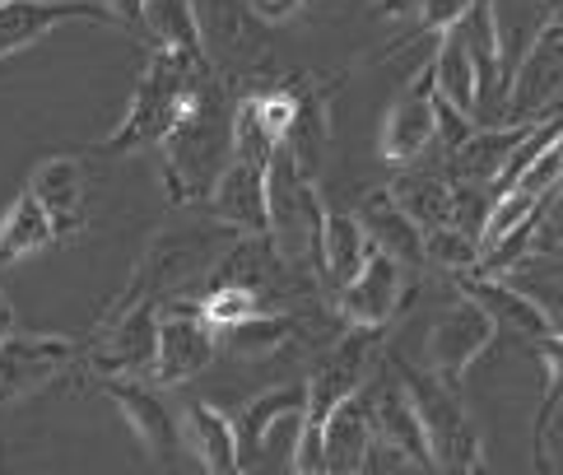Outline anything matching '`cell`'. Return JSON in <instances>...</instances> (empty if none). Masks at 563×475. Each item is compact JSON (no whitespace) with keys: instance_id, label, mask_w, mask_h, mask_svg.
I'll list each match as a JSON object with an SVG mask.
<instances>
[{"instance_id":"7c38bea8","label":"cell","mask_w":563,"mask_h":475,"mask_svg":"<svg viewBox=\"0 0 563 475\" xmlns=\"http://www.w3.org/2000/svg\"><path fill=\"white\" fill-rule=\"evenodd\" d=\"M196 5V24H200V47H206V62L224 75V70H247L252 62H261V37L266 24L252 14L247 0H191Z\"/></svg>"},{"instance_id":"ffe728a7","label":"cell","mask_w":563,"mask_h":475,"mask_svg":"<svg viewBox=\"0 0 563 475\" xmlns=\"http://www.w3.org/2000/svg\"><path fill=\"white\" fill-rule=\"evenodd\" d=\"M317 443H321V457H327L331 475H358V466H364V457H368V443H373L368 383L321 415L317 420Z\"/></svg>"},{"instance_id":"3957f363","label":"cell","mask_w":563,"mask_h":475,"mask_svg":"<svg viewBox=\"0 0 563 475\" xmlns=\"http://www.w3.org/2000/svg\"><path fill=\"white\" fill-rule=\"evenodd\" d=\"M214 66L200 62V56H183V52H158L150 56L145 75H140V85L131 93V103L122 112V122H117L103 141L93 145V154H135V150H154L164 135L173 131V122L183 117L191 89L206 79Z\"/></svg>"},{"instance_id":"4fadbf2b","label":"cell","mask_w":563,"mask_h":475,"mask_svg":"<svg viewBox=\"0 0 563 475\" xmlns=\"http://www.w3.org/2000/svg\"><path fill=\"white\" fill-rule=\"evenodd\" d=\"M456 289L466 294L471 303H479V312L494 322V331H512L527 345H540V350L563 341L554 317L540 303H531L521 289H512L508 280H498V275H456Z\"/></svg>"},{"instance_id":"d4e9b609","label":"cell","mask_w":563,"mask_h":475,"mask_svg":"<svg viewBox=\"0 0 563 475\" xmlns=\"http://www.w3.org/2000/svg\"><path fill=\"white\" fill-rule=\"evenodd\" d=\"M177 433H183V443L191 448V457L206 475H238V433L229 410L210 401H187L177 410Z\"/></svg>"},{"instance_id":"277c9868","label":"cell","mask_w":563,"mask_h":475,"mask_svg":"<svg viewBox=\"0 0 563 475\" xmlns=\"http://www.w3.org/2000/svg\"><path fill=\"white\" fill-rule=\"evenodd\" d=\"M387 368L396 373V383L410 396L419 433H424V448H429L438 475H485V443H479V429L471 420L461 387L438 383L429 368L406 364L400 354H387Z\"/></svg>"},{"instance_id":"5bb4252c","label":"cell","mask_w":563,"mask_h":475,"mask_svg":"<svg viewBox=\"0 0 563 475\" xmlns=\"http://www.w3.org/2000/svg\"><path fill=\"white\" fill-rule=\"evenodd\" d=\"M433 150V75H415L406 89L391 98V108L382 112V131H377V154L387 164L406 168L419 164Z\"/></svg>"},{"instance_id":"e0dca14e","label":"cell","mask_w":563,"mask_h":475,"mask_svg":"<svg viewBox=\"0 0 563 475\" xmlns=\"http://www.w3.org/2000/svg\"><path fill=\"white\" fill-rule=\"evenodd\" d=\"M331 135H335L331 89L317 85V75H298V108H294L285 141H279V154L317 183L321 168H327V154H331Z\"/></svg>"},{"instance_id":"9c48e42d","label":"cell","mask_w":563,"mask_h":475,"mask_svg":"<svg viewBox=\"0 0 563 475\" xmlns=\"http://www.w3.org/2000/svg\"><path fill=\"white\" fill-rule=\"evenodd\" d=\"M494 341H498L494 322L479 312V303H471L466 294L456 289V299L442 308L429 322V331H424V368L433 373L438 383L461 387V383H466V373H471V364Z\"/></svg>"},{"instance_id":"f546056e","label":"cell","mask_w":563,"mask_h":475,"mask_svg":"<svg viewBox=\"0 0 563 475\" xmlns=\"http://www.w3.org/2000/svg\"><path fill=\"white\" fill-rule=\"evenodd\" d=\"M294 335H298L294 312H256L247 322L214 331V341H219V350L238 354V360H271V354L285 350Z\"/></svg>"},{"instance_id":"7402d4cb","label":"cell","mask_w":563,"mask_h":475,"mask_svg":"<svg viewBox=\"0 0 563 475\" xmlns=\"http://www.w3.org/2000/svg\"><path fill=\"white\" fill-rule=\"evenodd\" d=\"M266 168L271 164L229 158V168L219 173V183L206 201L219 224H229L238 233H266Z\"/></svg>"},{"instance_id":"1f68e13d","label":"cell","mask_w":563,"mask_h":475,"mask_svg":"<svg viewBox=\"0 0 563 475\" xmlns=\"http://www.w3.org/2000/svg\"><path fill=\"white\" fill-rule=\"evenodd\" d=\"M424 266L442 270V275H475L479 270V243L466 238L461 229L442 224V229H429L424 233Z\"/></svg>"},{"instance_id":"5b68a950","label":"cell","mask_w":563,"mask_h":475,"mask_svg":"<svg viewBox=\"0 0 563 475\" xmlns=\"http://www.w3.org/2000/svg\"><path fill=\"white\" fill-rule=\"evenodd\" d=\"M321 220H327V201H321L317 183L275 150L266 168V238L279 252V262L294 266L298 275H308V280H317Z\"/></svg>"},{"instance_id":"484cf974","label":"cell","mask_w":563,"mask_h":475,"mask_svg":"<svg viewBox=\"0 0 563 475\" xmlns=\"http://www.w3.org/2000/svg\"><path fill=\"white\" fill-rule=\"evenodd\" d=\"M56 243H62V233H56V220L33 201L29 191H19L14 206L0 214V270L29 262V256L47 252V247H56Z\"/></svg>"},{"instance_id":"83f0119b","label":"cell","mask_w":563,"mask_h":475,"mask_svg":"<svg viewBox=\"0 0 563 475\" xmlns=\"http://www.w3.org/2000/svg\"><path fill=\"white\" fill-rule=\"evenodd\" d=\"M140 43H150L158 52L200 56V62H206L191 0H145V10H140Z\"/></svg>"},{"instance_id":"603a6c76","label":"cell","mask_w":563,"mask_h":475,"mask_svg":"<svg viewBox=\"0 0 563 475\" xmlns=\"http://www.w3.org/2000/svg\"><path fill=\"white\" fill-rule=\"evenodd\" d=\"M85 187H89V177H85V164H79L75 154H47L43 164L29 173L24 191L52 214L56 233L66 238L85 224Z\"/></svg>"},{"instance_id":"30bf717a","label":"cell","mask_w":563,"mask_h":475,"mask_svg":"<svg viewBox=\"0 0 563 475\" xmlns=\"http://www.w3.org/2000/svg\"><path fill=\"white\" fill-rule=\"evenodd\" d=\"M219 360L214 327L196 312V303H168L158 308V341H154V373L158 387H183L200 378Z\"/></svg>"},{"instance_id":"6da1fadb","label":"cell","mask_w":563,"mask_h":475,"mask_svg":"<svg viewBox=\"0 0 563 475\" xmlns=\"http://www.w3.org/2000/svg\"><path fill=\"white\" fill-rule=\"evenodd\" d=\"M233 89L229 79L210 70L191 89L183 117L158 141V183L173 206H206L219 173L233 158Z\"/></svg>"},{"instance_id":"8d00e7d4","label":"cell","mask_w":563,"mask_h":475,"mask_svg":"<svg viewBox=\"0 0 563 475\" xmlns=\"http://www.w3.org/2000/svg\"><path fill=\"white\" fill-rule=\"evenodd\" d=\"M377 5H382V14H415L419 5H424V0H377Z\"/></svg>"},{"instance_id":"8fae6325","label":"cell","mask_w":563,"mask_h":475,"mask_svg":"<svg viewBox=\"0 0 563 475\" xmlns=\"http://www.w3.org/2000/svg\"><path fill=\"white\" fill-rule=\"evenodd\" d=\"M79 364V341L70 335H5L0 341V410L43 391L66 368Z\"/></svg>"},{"instance_id":"7a4b0ae2","label":"cell","mask_w":563,"mask_h":475,"mask_svg":"<svg viewBox=\"0 0 563 475\" xmlns=\"http://www.w3.org/2000/svg\"><path fill=\"white\" fill-rule=\"evenodd\" d=\"M238 243V229L229 224H183V229H168L150 238V247L140 252V262L131 270L126 289L117 294V303H154V308H168V303H191L200 289L214 280V266L219 256Z\"/></svg>"},{"instance_id":"d590c367","label":"cell","mask_w":563,"mask_h":475,"mask_svg":"<svg viewBox=\"0 0 563 475\" xmlns=\"http://www.w3.org/2000/svg\"><path fill=\"white\" fill-rule=\"evenodd\" d=\"M103 10L117 19V29L140 37V10H145V0H103Z\"/></svg>"},{"instance_id":"d6a6232c","label":"cell","mask_w":563,"mask_h":475,"mask_svg":"<svg viewBox=\"0 0 563 475\" xmlns=\"http://www.w3.org/2000/svg\"><path fill=\"white\" fill-rule=\"evenodd\" d=\"M358 475H438L433 466H419L415 457L396 448H382V443H368V457L358 466Z\"/></svg>"},{"instance_id":"52a82bcc","label":"cell","mask_w":563,"mask_h":475,"mask_svg":"<svg viewBox=\"0 0 563 475\" xmlns=\"http://www.w3.org/2000/svg\"><path fill=\"white\" fill-rule=\"evenodd\" d=\"M559 89H563V24L550 19L527 47L512 75L503 79L498 93V126H527L545 122L559 112Z\"/></svg>"},{"instance_id":"9a60e30c","label":"cell","mask_w":563,"mask_h":475,"mask_svg":"<svg viewBox=\"0 0 563 475\" xmlns=\"http://www.w3.org/2000/svg\"><path fill=\"white\" fill-rule=\"evenodd\" d=\"M406 266L382 252H368V262L354 270V280L331 299V308L345 317V327H368L382 331L406 303Z\"/></svg>"},{"instance_id":"e575fe53","label":"cell","mask_w":563,"mask_h":475,"mask_svg":"<svg viewBox=\"0 0 563 475\" xmlns=\"http://www.w3.org/2000/svg\"><path fill=\"white\" fill-rule=\"evenodd\" d=\"M247 5H252V14L261 19V24H285V19H294L308 0H247Z\"/></svg>"},{"instance_id":"8992f818","label":"cell","mask_w":563,"mask_h":475,"mask_svg":"<svg viewBox=\"0 0 563 475\" xmlns=\"http://www.w3.org/2000/svg\"><path fill=\"white\" fill-rule=\"evenodd\" d=\"M154 341H158V308L154 303H112L93 335L79 345L85 364L98 383L103 378H150L154 373Z\"/></svg>"},{"instance_id":"f1b7e54d","label":"cell","mask_w":563,"mask_h":475,"mask_svg":"<svg viewBox=\"0 0 563 475\" xmlns=\"http://www.w3.org/2000/svg\"><path fill=\"white\" fill-rule=\"evenodd\" d=\"M387 191H391V201L410 214V224H415L419 233L448 224L452 187L442 183L433 168H406V173H396L391 183H387Z\"/></svg>"},{"instance_id":"836d02e7","label":"cell","mask_w":563,"mask_h":475,"mask_svg":"<svg viewBox=\"0 0 563 475\" xmlns=\"http://www.w3.org/2000/svg\"><path fill=\"white\" fill-rule=\"evenodd\" d=\"M466 10H471V0H424V5L415 10V29L419 33H442V29H452Z\"/></svg>"},{"instance_id":"ba28073f","label":"cell","mask_w":563,"mask_h":475,"mask_svg":"<svg viewBox=\"0 0 563 475\" xmlns=\"http://www.w3.org/2000/svg\"><path fill=\"white\" fill-rule=\"evenodd\" d=\"M377 331L368 327H345L327 341V350H317V360L308 364V378H303V420L317 424L335 401H345L350 391H358L373 368H377Z\"/></svg>"},{"instance_id":"44dd1931","label":"cell","mask_w":563,"mask_h":475,"mask_svg":"<svg viewBox=\"0 0 563 475\" xmlns=\"http://www.w3.org/2000/svg\"><path fill=\"white\" fill-rule=\"evenodd\" d=\"M350 214L358 220V229H364V238H368V247H373V252L391 256V262H400L406 270L424 266V233L410 224V214L391 201V191H387V187L364 191V201H358Z\"/></svg>"},{"instance_id":"d6986e66","label":"cell","mask_w":563,"mask_h":475,"mask_svg":"<svg viewBox=\"0 0 563 475\" xmlns=\"http://www.w3.org/2000/svg\"><path fill=\"white\" fill-rule=\"evenodd\" d=\"M536 122L527 126H475L466 141L452 145L442 154V164L433 168L448 187H494V177L508 164V154L517 150V141L527 135Z\"/></svg>"},{"instance_id":"4dcf8cb0","label":"cell","mask_w":563,"mask_h":475,"mask_svg":"<svg viewBox=\"0 0 563 475\" xmlns=\"http://www.w3.org/2000/svg\"><path fill=\"white\" fill-rule=\"evenodd\" d=\"M498 280L521 289L531 303H540L559 322V256H521L508 270H498Z\"/></svg>"},{"instance_id":"ac0fdd59","label":"cell","mask_w":563,"mask_h":475,"mask_svg":"<svg viewBox=\"0 0 563 475\" xmlns=\"http://www.w3.org/2000/svg\"><path fill=\"white\" fill-rule=\"evenodd\" d=\"M70 19L117 29V19L103 5H85V0H0V62L33 47L37 37H47L52 29L70 24Z\"/></svg>"},{"instance_id":"4316f807","label":"cell","mask_w":563,"mask_h":475,"mask_svg":"<svg viewBox=\"0 0 563 475\" xmlns=\"http://www.w3.org/2000/svg\"><path fill=\"white\" fill-rule=\"evenodd\" d=\"M545 406L531 420V466L540 475H559V452H563V345H545Z\"/></svg>"},{"instance_id":"cb8c5ba5","label":"cell","mask_w":563,"mask_h":475,"mask_svg":"<svg viewBox=\"0 0 563 475\" xmlns=\"http://www.w3.org/2000/svg\"><path fill=\"white\" fill-rule=\"evenodd\" d=\"M368 238L358 229V220L350 210H331L327 206V220H321V238H317V289L321 299H335L340 289L354 280V270L368 262Z\"/></svg>"},{"instance_id":"74e56055","label":"cell","mask_w":563,"mask_h":475,"mask_svg":"<svg viewBox=\"0 0 563 475\" xmlns=\"http://www.w3.org/2000/svg\"><path fill=\"white\" fill-rule=\"evenodd\" d=\"M10 331H14V308H10L5 294H0V341H5Z\"/></svg>"},{"instance_id":"2e32d148","label":"cell","mask_w":563,"mask_h":475,"mask_svg":"<svg viewBox=\"0 0 563 475\" xmlns=\"http://www.w3.org/2000/svg\"><path fill=\"white\" fill-rule=\"evenodd\" d=\"M103 391L112 396V406L122 410V420L131 424V433L154 462H173L177 448H183V433H177V410L168 406L164 387H150L145 378H103Z\"/></svg>"}]
</instances>
